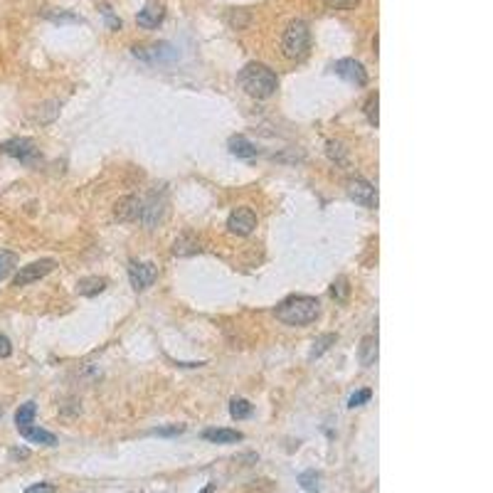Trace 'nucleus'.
I'll return each instance as SVG.
<instances>
[{"label": "nucleus", "instance_id": "nucleus-20", "mask_svg": "<svg viewBox=\"0 0 493 493\" xmlns=\"http://www.w3.org/2000/svg\"><path fill=\"white\" fill-rule=\"evenodd\" d=\"M336 341H338L336 333H323V336H318V338L314 341V348H311V355H309V358H311V360L321 358V355H323V353L328 350V348H331Z\"/></svg>", "mask_w": 493, "mask_h": 493}, {"label": "nucleus", "instance_id": "nucleus-5", "mask_svg": "<svg viewBox=\"0 0 493 493\" xmlns=\"http://www.w3.org/2000/svg\"><path fill=\"white\" fill-rule=\"evenodd\" d=\"M57 266V261L54 259H40V261H33V264L27 266H20V271L15 274V279H13V286H27V284L33 282H40L42 277H47L49 271Z\"/></svg>", "mask_w": 493, "mask_h": 493}, {"label": "nucleus", "instance_id": "nucleus-29", "mask_svg": "<svg viewBox=\"0 0 493 493\" xmlns=\"http://www.w3.org/2000/svg\"><path fill=\"white\" fill-rule=\"evenodd\" d=\"M185 427L183 424H173V427H161V429H153V434H158V437H178V434H183Z\"/></svg>", "mask_w": 493, "mask_h": 493}, {"label": "nucleus", "instance_id": "nucleus-31", "mask_svg": "<svg viewBox=\"0 0 493 493\" xmlns=\"http://www.w3.org/2000/svg\"><path fill=\"white\" fill-rule=\"evenodd\" d=\"M25 493H54V486L52 483H33Z\"/></svg>", "mask_w": 493, "mask_h": 493}, {"label": "nucleus", "instance_id": "nucleus-10", "mask_svg": "<svg viewBox=\"0 0 493 493\" xmlns=\"http://www.w3.org/2000/svg\"><path fill=\"white\" fill-rule=\"evenodd\" d=\"M163 17H165V6H163L161 0H148L146 6L138 10V15H136V22L141 27H146V30H153V27L161 25Z\"/></svg>", "mask_w": 493, "mask_h": 493}, {"label": "nucleus", "instance_id": "nucleus-32", "mask_svg": "<svg viewBox=\"0 0 493 493\" xmlns=\"http://www.w3.org/2000/svg\"><path fill=\"white\" fill-rule=\"evenodd\" d=\"M328 156H331L333 161H343V146L341 143H336V141L328 143Z\"/></svg>", "mask_w": 493, "mask_h": 493}, {"label": "nucleus", "instance_id": "nucleus-34", "mask_svg": "<svg viewBox=\"0 0 493 493\" xmlns=\"http://www.w3.org/2000/svg\"><path fill=\"white\" fill-rule=\"evenodd\" d=\"M13 456H20V459H25L27 451H25V449H15V451H13Z\"/></svg>", "mask_w": 493, "mask_h": 493}, {"label": "nucleus", "instance_id": "nucleus-13", "mask_svg": "<svg viewBox=\"0 0 493 493\" xmlns=\"http://www.w3.org/2000/svg\"><path fill=\"white\" fill-rule=\"evenodd\" d=\"M17 432L25 437L27 442H33V444H42V446H57V437L47 429H40V427H33V424H27V427H20Z\"/></svg>", "mask_w": 493, "mask_h": 493}, {"label": "nucleus", "instance_id": "nucleus-15", "mask_svg": "<svg viewBox=\"0 0 493 493\" xmlns=\"http://www.w3.org/2000/svg\"><path fill=\"white\" fill-rule=\"evenodd\" d=\"M227 146H229V153H232L234 158H244V161H250V158H254L257 153H259L254 143L247 141L244 136H232Z\"/></svg>", "mask_w": 493, "mask_h": 493}, {"label": "nucleus", "instance_id": "nucleus-21", "mask_svg": "<svg viewBox=\"0 0 493 493\" xmlns=\"http://www.w3.org/2000/svg\"><path fill=\"white\" fill-rule=\"evenodd\" d=\"M35 412H38V405H35V402H25V405H22L20 410L15 412V424H17V429H20V427H27V424H33Z\"/></svg>", "mask_w": 493, "mask_h": 493}, {"label": "nucleus", "instance_id": "nucleus-4", "mask_svg": "<svg viewBox=\"0 0 493 493\" xmlns=\"http://www.w3.org/2000/svg\"><path fill=\"white\" fill-rule=\"evenodd\" d=\"M129 279H131V286H134L136 291H146V289L153 286V282L158 279V266L153 264V261H131Z\"/></svg>", "mask_w": 493, "mask_h": 493}, {"label": "nucleus", "instance_id": "nucleus-26", "mask_svg": "<svg viewBox=\"0 0 493 493\" xmlns=\"http://www.w3.org/2000/svg\"><path fill=\"white\" fill-rule=\"evenodd\" d=\"M45 15L49 17L52 22H81V17H76V15H72V13H65V10H49V13H45Z\"/></svg>", "mask_w": 493, "mask_h": 493}, {"label": "nucleus", "instance_id": "nucleus-6", "mask_svg": "<svg viewBox=\"0 0 493 493\" xmlns=\"http://www.w3.org/2000/svg\"><path fill=\"white\" fill-rule=\"evenodd\" d=\"M0 151L10 158H17L20 163H35L40 158V148L30 138H10L0 146Z\"/></svg>", "mask_w": 493, "mask_h": 493}, {"label": "nucleus", "instance_id": "nucleus-30", "mask_svg": "<svg viewBox=\"0 0 493 493\" xmlns=\"http://www.w3.org/2000/svg\"><path fill=\"white\" fill-rule=\"evenodd\" d=\"M10 353H13V343H10V338L3 336V333H0V358H10Z\"/></svg>", "mask_w": 493, "mask_h": 493}, {"label": "nucleus", "instance_id": "nucleus-28", "mask_svg": "<svg viewBox=\"0 0 493 493\" xmlns=\"http://www.w3.org/2000/svg\"><path fill=\"white\" fill-rule=\"evenodd\" d=\"M323 3L328 8H333V10H353L360 0H323Z\"/></svg>", "mask_w": 493, "mask_h": 493}, {"label": "nucleus", "instance_id": "nucleus-9", "mask_svg": "<svg viewBox=\"0 0 493 493\" xmlns=\"http://www.w3.org/2000/svg\"><path fill=\"white\" fill-rule=\"evenodd\" d=\"M333 70H336L338 76H343V79L355 84V87H365V84H368V72L355 60H338L336 65H333Z\"/></svg>", "mask_w": 493, "mask_h": 493}, {"label": "nucleus", "instance_id": "nucleus-14", "mask_svg": "<svg viewBox=\"0 0 493 493\" xmlns=\"http://www.w3.org/2000/svg\"><path fill=\"white\" fill-rule=\"evenodd\" d=\"M163 212H165V200H163V197H158V195H153V200L148 202V205L143 207V212H141L143 225H146L148 229L156 227V225L163 220Z\"/></svg>", "mask_w": 493, "mask_h": 493}, {"label": "nucleus", "instance_id": "nucleus-3", "mask_svg": "<svg viewBox=\"0 0 493 493\" xmlns=\"http://www.w3.org/2000/svg\"><path fill=\"white\" fill-rule=\"evenodd\" d=\"M282 49L284 57L289 60H304L311 49V30L304 20H293L289 22L286 33H284L282 40Z\"/></svg>", "mask_w": 493, "mask_h": 493}, {"label": "nucleus", "instance_id": "nucleus-16", "mask_svg": "<svg viewBox=\"0 0 493 493\" xmlns=\"http://www.w3.org/2000/svg\"><path fill=\"white\" fill-rule=\"evenodd\" d=\"M106 279L104 277H87V279H79L76 282V293L79 296H99V293L106 289Z\"/></svg>", "mask_w": 493, "mask_h": 493}, {"label": "nucleus", "instance_id": "nucleus-22", "mask_svg": "<svg viewBox=\"0 0 493 493\" xmlns=\"http://www.w3.org/2000/svg\"><path fill=\"white\" fill-rule=\"evenodd\" d=\"M17 266V254L10 250H0V282L10 277V271Z\"/></svg>", "mask_w": 493, "mask_h": 493}, {"label": "nucleus", "instance_id": "nucleus-12", "mask_svg": "<svg viewBox=\"0 0 493 493\" xmlns=\"http://www.w3.org/2000/svg\"><path fill=\"white\" fill-rule=\"evenodd\" d=\"M202 439L212 442V444H237V442L244 439V434L237 432V429H205Z\"/></svg>", "mask_w": 493, "mask_h": 493}, {"label": "nucleus", "instance_id": "nucleus-19", "mask_svg": "<svg viewBox=\"0 0 493 493\" xmlns=\"http://www.w3.org/2000/svg\"><path fill=\"white\" fill-rule=\"evenodd\" d=\"M298 486L304 488L306 493H318L321 491V474L316 469H309V471L298 474Z\"/></svg>", "mask_w": 493, "mask_h": 493}, {"label": "nucleus", "instance_id": "nucleus-25", "mask_svg": "<svg viewBox=\"0 0 493 493\" xmlns=\"http://www.w3.org/2000/svg\"><path fill=\"white\" fill-rule=\"evenodd\" d=\"M348 293H350V286H348V279L346 277H338L336 282L331 284V296L336 301H346Z\"/></svg>", "mask_w": 493, "mask_h": 493}, {"label": "nucleus", "instance_id": "nucleus-35", "mask_svg": "<svg viewBox=\"0 0 493 493\" xmlns=\"http://www.w3.org/2000/svg\"><path fill=\"white\" fill-rule=\"evenodd\" d=\"M212 488H215V486H212V483H210V486H207L205 491H200V493H212Z\"/></svg>", "mask_w": 493, "mask_h": 493}, {"label": "nucleus", "instance_id": "nucleus-17", "mask_svg": "<svg viewBox=\"0 0 493 493\" xmlns=\"http://www.w3.org/2000/svg\"><path fill=\"white\" fill-rule=\"evenodd\" d=\"M358 355H360V363H363L365 368L375 365V360H378V336H365L363 341H360Z\"/></svg>", "mask_w": 493, "mask_h": 493}, {"label": "nucleus", "instance_id": "nucleus-23", "mask_svg": "<svg viewBox=\"0 0 493 493\" xmlns=\"http://www.w3.org/2000/svg\"><path fill=\"white\" fill-rule=\"evenodd\" d=\"M229 414H232V419H247L252 417V405L247 400H232L229 402Z\"/></svg>", "mask_w": 493, "mask_h": 493}, {"label": "nucleus", "instance_id": "nucleus-8", "mask_svg": "<svg viewBox=\"0 0 493 493\" xmlns=\"http://www.w3.org/2000/svg\"><path fill=\"white\" fill-rule=\"evenodd\" d=\"M227 229L237 237H247L257 229V215L250 207H237L232 215L227 217Z\"/></svg>", "mask_w": 493, "mask_h": 493}, {"label": "nucleus", "instance_id": "nucleus-36", "mask_svg": "<svg viewBox=\"0 0 493 493\" xmlns=\"http://www.w3.org/2000/svg\"><path fill=\"white\" fill-rule=\"evenodd\" d=\"M0 414H3V412H0Z\"/></svg>", "mask_w": 493, "mask_h": 493}, {"label": "nucleus", "instance_id": "nucleus-33", "mask_svg": "<svg viewBox=\"0 0 493 493\" xmlns=\"http://www.w3.org/2000/svg\"><path fill=\"white\" fill-rule=\"evenodd\" d=\"M104 15H106V20H108V25H111V30H121V20H116L114 15H111V10H108L106 6H104Z\"/></svg>", "mask_w": 493, "mask_h": 493}, {"label": "nucleus", "instance_id": "nucleus-24", "mask_svg": "<svg viewBox=\"0 0 493 493\" xmlns=\"http://www.w3.org/2000/svg\"><path fill=\"white\" fill-rule=\"evenodd\" d=\"M378 106H380V97H378V92H375V94H370L368 102H365V116H368V121H370V124H373V126H378V124H380Z\"/></svg>", "mask_w": 493, "mask_h": 493}, {"label": "nucleus", "instance_id": "nucleus-2", "mask_svg": "<svg viewBox=\"0 0 493 493\" xmlns=\"http://www.w3.org/2000/svg\"><path fill=\"white\" fill-rule=\"evenodd\" d=\"M239 84L250 97L254 99H269L271 94L277 92V74L269 70L266 65H259V62H250L239 72Z\"/></svg>", "mask_w": 493, "mask_h": 493}, {"label": "nucleus", "instance_id": "nucleus-11", "mask_svg": "<svg viewBox=\"0 0 493 493\" xmlns=\"http://www.w3.org/2000/svg\"><path fill=\"white\" fill-rule=\"evenodd\" d=\"M141 212H143V202L138 200L136 195L121 197V200L116 202V207H114V215H116L119 223H134V220L141 217Z\"/></svg>", "mask_w": 493, "mask_h": 493}, {"label": "nucleus", "instance_id": "nucleus-7", "mask_svg": "<svg viewBox=\"0 0 493 493\" xmlns=\"http://www.w3.org/2000/svg\"><path fill=\"white\" fill-rule=\"evenodd\" d=\"M348 197L355 200L358 205L368 207V210H375V207H378V190L363 178L348 180Z\"/></svg>", "mask_w": 493, "mask_h": 493}, {"label": "nucleus", "instance_id": "nucleus-18", "mask_svg": "<svg viewBox=\"0 0 493 493\" xmlns=\"http://www.w3.org/2000/svg\"><path fill=\"white\" fill-rule=\"evenodd\" d=\"M200 252V242H197L193 234H180L173 244V254L175 257H190V254H197Z\"/></svg>", "mask_w": 493, "mask_h": 493}, {"label": "nucleus", "instance_id": "nucleus-1", "mask_svg": "<svg viewBox=\"0 0 493 493\" xmlns=\"http://www.w3.org/2000/svg\"><path fill=\"white\" fill-rule=\"evenodd\" d=\"M321 316V304L314 296H291L277 306V318L286 325H309Z\"/></svg>", "mask_w": 493, "mask_h": 493}, {"label": "nucleus", "instance_id": "nucleus-27", "mask_svg": "<svg viewBox=\"0 0 493 493\" xmlns=\"http://www.w3.org/2000/svg\"><path fill=\"white\" fill-rule=\"evenodd\" d=\"M370 397H373V392H370V390H358L355 395H350V400H348V407H350V410H355V407H363L365 402L370 400Z\"/></svg>", "mask_w": 493, "mask_h": 493}]
</instances>
